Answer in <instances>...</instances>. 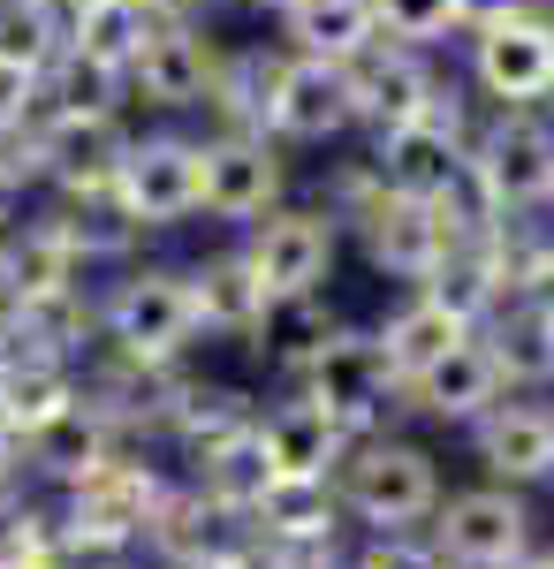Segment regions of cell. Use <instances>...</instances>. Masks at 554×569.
Returning <instances> with one entry per match:
<instances>
[{"label": "cell", "mask_w": 554, "mask_h": 569, "mask_svg": "<svg viewBox=\"0 0 554 569\" xmlns=\"http://www.w3.org/2000/svg\"><path fill=\"white\" fill-rule=\"evenodd\" d=\"M335 493L365 531H418L441 509V463L403 433H357L335 463Z\"/></svg>", "instance_id": "1"}, {"label": "cell", "mask_w": 554, "mask_h": 569, "mask_svg": "<svg viewBox=\"0 0 554 569\" xmlns=\"http://www.w3.org/2000/svg\"><path fill=\"white\" fill-rule=\"evenodd\" d=\"M464 91H478V107H554V31L540 0H502L464 31Z\"/></svg>", "instance_id": "2"}, {"label": "cell", "mask_w": 554, "mask_h": 569, "mask_svg": "<svg viewBox=\"0 0 554 569\" xmlns=\"http://www.w3.org/2000/svg\"><path fill=\"white\" fill-rule=\"evenodd\" d=\"M471 182L486 190V206L502 220L547 213L554 190V114L547 107H486L471 122V152H464Z\"/></svg>", "instance_id": "3"}, {"label": "cell", "mask_w": 554, "mask_h": 569, "mask_svg": "<svg viewBox=\"0 0 554 569\" xmlns=\"http://www.w3.org/2000/svg\"><path fill=\"white\" fill-rule=\"evenodd\" d=\"M281 198H297L289 176V144L266 130H198V220L220 228H251L266 220Z\"/></svg>", "instance_id": "4"}, {"label": "cell", "mask_w": 554, "mask_h": 569, "mask_svg": "<svg viewBox=\"0 0 554 569\" xmlns=\"http://www.w3.org/2000/svg\"><path fill=\"white\" fill-rule=\"evenodd\" d=\"M220 53L206 16H152V31L129 61V107L137 114H160V122H182V114H206L220 84Z\"/></svg>", "instance_id": "5"}, {"label": "cell", "mask_w": 554, "mask_h": 569, "mask_svg": "<svg viewBox=\"0 0 554 569\" xmlns=\"http://www.w3.org/2000/svg\"><path fill=\"white\" fill-rule=\"evenodd\" d=\"M99 342L145 365H175L198 342V305H190V273L182 266H129L122 281L99 297Z\"/></svg>", "instance_id": "6"}, {"label": "cell", "mask_w": 554, "mask_h": 569, "mask_svg": "<svg viewBox=\"0 0 554 569\" xmlns=\"http://www.w3.org/2000/svg\"><path fill=\"white\" fill-rule=\"evenodd\" d=\"M342 220L319 206V198H281L266 220L244 228V259H251L258 289L266 297H327L342 266Z\"/></svg>", "instance_id": "7"}, {"label": "cell", "mask_w": 554, "mask_h": 569, "mask_svg": "<svg viewBox=\"0 0 554 569\" xmlns=\"http://www.w3.org/2000/svg\"><path fill=\"white\" fill-rule=\"evenodd\" d=\"M471 122H478V107H471L464 84L448 77V91L433 99L426 114H410V122H395V130H373V137H365V160L380 168L387 190L433 198V190H448V182L464 176Z\"/></svg>", "instance_id": "8"}, {"label": "cell", "mask_w": 554, "mask_h": 569, "mask_svg": "<svg viewBox=\"0 0 554 569\" xmlns=\"http://www.w3.org/2000/svg\"><path fill=\"white\" fill-rule=\"evenodd\" d=\"M115 198L122 213L145 228V236H175L198 220V130H129L122 176H115Z\"/></svg>", "instance_id": "9"}, {"label": "cell", "mask_w": 554, "mask_h": 569, "mask_svg": "<svg viewBox=\"0 0 554 569\" xmlns=\"http://www.w3.org/2000/svg\"><path fill=\"white\" fill-rule=\"evenodd\" d=\"M266 137H281L289 152H327L342 137H357V107H349V77L342 61L319 53H274V77H266Z\"/></svg>", "instance_id": "10"}, {"label": "cell", "mask_w": 554, "mask_h": 569, "mask_svg": "<svg viewBox=\"0 0 554 569\" xmlns=\"http://www.w3.org/2000/svg\"><path fill=\"white\" fill-rule=\"evenodd\" d=\"M426 531L456 569H502L532 547V509H524V486L486 479V486L441 493V509H433Z\"/></svg>", "instance_id": "11"}, {"label": "cell", "mask_w": 554, "mask_h": 569, "mask_svg": "<svg viewBox=\"0 0 554 569\" xmlns=\"http://www.w3.org/2000/svg\"><path fill=\"white\" fill-rule=\"evenodd\" d=\"M297 395L327 402L342 426H349V440H357V433H380V410H387V402H403V380H395V365H387L380 335H365V327H335V342L297 372Z\"/></svg>", "instance_id": "12"}, {"label": "cell", "mask_w": 554, "mask_h": 569, "mask_svg": "<svg viewBox=\"0 0 554 569\" xmlns=\"http://www.w3.org/2000/svg\"><path fill=\"white\" fill-rule=\"evenodd\" d=\"M342 236L365 251V266H373V273L403 281V289H418L433 266H441V251H448V228H441V213H433V198L387 190V182L365 198V213L349 220Z\"/></svg>", "instance_id": "13"}, {"label": "cell", "mask_w": 554, "mask_h": 569, "mask_svg": "<svg viewBox=\"0 0 554 569\" xmlns=\"http://www.w3.org/2000/svg\"><path fill=\"white\" fill-rule=\"evenodd\" d=\"M342 77H349L357 137L395 130V122L426 114L433 99L448 91V77H441V53H418V46H395V39H373L365 53H349V61H342Z\"/></svg>", "instance_id": "14"}, {"label": "cell", "mask_w": 554, "mask_h": 569, "mask_svg": "<svg viewBox=\"0 0 554 569\" xmlns=\"http://www.w3.org/2000/svg\"><path fill=\"white\" fill-rule=\"evenodd\" d=\"M122 152H129V114H53V107H39V190L99 198L122 176Z\"/></svg>", "instance_id": "15"}, {"label": "cell", "mask_w": 554, "mask_h": 569, "mask_svg": "<svg viewBox=\"0 0 554 569\" xmlns=\"http://www.w3.org/2000/svg\"><path fill=\"white\" fill-rule=\"evenodd\" d=\"M160 493H168L160 471L107 456V463H91L85 479L61 486V517H53V525H77V531H99V539H122V547H145Z\"/></svg>", "instance_id": "16"}, {"label": "cell", "mask_w": 554, "mask_h": 569, "mask_svg": "<svg viewBox=\"0 0 554 569\" xmlns=\"http://www.w3.org/2000/svg\"><path fill=\"white\" fill-rule=\"evenodd\" d=\"M342 493L335 479H266V493L251 501V531L258 547H274L281 562H311L342 539Z\"/></svg>", "instance_id": "17"}, {"label": "cell", "mask_w": 554, "mask_h": 569, "mask_svg": "<svg viewBox=\"0 0 554 569\" xmlns=\"http://www.w3.org/2000/svg\"><path fill=\"white\" fill-rule=\"evenodd\" d=\"M471 440H478L486 479L547 486V471H554V402H540V395H502V402L471 426Z\"/></svg>", "instance_id": "18"}, {"label": "cell", "mask_w": 554, "mask_h": 569, "mask_svg": "<svg viewBox=\"0 0 554 569\" xmlns=\"http://www.w3.org/2000/svg\"><path fill=\"white\" fill-rule=\"evenodd\" d=\"M502 395L510 388H502V372H494V357H486L478 335H464L448 357H433L426 372L403 380V402H410L418 418H433V426H478Z\"/></svg>", "instance_id": "19"}, {"label": "cell", "mask_w": 554, "mask_h": 569, "mask_svg": "<svg viewBox=\"0 0 554 569\" xmlns=\"http://www.w3.org/2000/svg\"><path fill=\"white\" fill-rule=\"evenodd\" d=\"M258 448H266V471L274 479H335L342 448H349V426H342L327 402L289 395L281 410L258 418Z\"/></svg>", "instance_id": "20"}, {"label": "cell", "mask_w": 554, "mask_h": 569, "mask_svg": "<svg viewBox=\"0 0 554 569\" xmlns=\"http://www.w3.org/2000/svg\"><path fill=\"white\" fill-rule=\"evenodd\" d=\"M182 273H190L198 335H220V342H251L274 297L258 289V273H251V259H244V243H220V251H206V259H190Z\"/></svg>", "instance_id": "21"}, {"label": "cell", "mask_w": 554, "mask_h": 569, "mask_svg": "<svg viewBox=\"0 0 554 569\" xmlns=\"http://www.w3.org/2000/svg\"><path fill=\"white\" fill-rule=\"evenodd\" d=\"M115 433H122V426H115L91 395H77L61 418H46L39 433L23 440V448H31V479H53V486L85 479L91 463H107V456H115Z\"/></svg>", "instance_id": "22"}, {"label": "cell", "mask_w": 554, "mask_h": 569, "mask_svg": "<svg viewBox=\"0 0 554 569\" xmlns=\"http://www.w3.org/2000/svg\"><path fill=\"white\" fill-rule=\"evenodd\" d=\"M471 335L486 342V357H494V372H502L510 395L554 388V335H547V319H540V305H502L494 319H478Z\"/></svg>", "instance_id": "23"}, {"label": "cell", "mask_w": 554, "mask_h": 569, "mask_svg": "<svg viewBox=\"0 0 554 569\" xmlns=\"http://www.w3.org/2000/svg\"><path fill=\"white\" fill-rule=\"evenodd\" d=\"M77 395H85V380H77L69 357H46V350H23V342H16L8 372H0V418H8L23 440L39 433L46 418H61Z\"/></svg>", "instance_id": "24"}, {"label": "cell", "mask_w": 554, "mask_h": 569, "mask_svg": "<svg viewBox=\"0 0 554 569\" xmlns=\"http://www.w3.org/2000/svg\"><path fill=\"white\" fill-rule=\"evenodd\" d=\"M274 31H281L289 53L349 61V53H365V46L380 39V16H373V0H289L274 16Z\"/></svg>", "instance_id": "25"}, {"label": "cell", "mask_w": 554, "mask_h": 569, "mask_svg": "<svg viewBox=\"0 0 554 569\" xmlns=\"http://www.w3.org/2000/svg\"><path fill=\"white\" fill-rule=\"evenodd\" d=\"M160 426H168V433L190 448V463H198V456H214V448H228V440L251 433L258 410H251V395H244V388H220V380H182Z\"/></svg>", "instance_id": "26"}, {"label": "cell", "mask_w": 554, "mask_h": 569, "mask_svg": "<svg viewBox=\"0 0 554 569\" xmlns=\"http://www.w3.org/2000/svg\"><path fill=\"white\" fill-rule=\"evenodd\" d=\"M152 31V8L145 0H61V53H85L99 69H129L137 46Z\"/></svg>", "instance_id": "27"}, {"label": "cell", "mask_w": 554, "mask_h": 569, "mask_svg": "<svg viewBox=\"0 0 554 569\" xmlns=\"http://www.w3.org/2000/svg\"><path fill=\"white\" fill-rule=\"evenodd\" d=\"M373 335H380V350H387V365H395V380H410V372H426L433 357L456 350L471 327H464V319H456L448 305H433L426 289H403V305L387 311Z\"/></svg>", "instance_id": "28"}, {"label": "cell", "mask_w": 554, "mask_h": 569, "mask_svg": "<svg viewBox=\"0 0 554 569\" xmlns=\"http://www.w3.org/2000/svg\"><path fill=\"white\" fill-rule=\"evenodd\" d=\"M335 327H342V319L327 311V297H274V305H266V319H258V335H251V350L297 380L304 365L335 342Z\"/></svg>", "instance_id": "29"}, {"label": "cell", "mask_w": 554, "mask_h": 569, "mask_svg": "<svg viewBox=\"0 0 554 569\" xmlns=\"http://www.w3.org/2000/svg\"><path fill=\"white\" fill-rule=\"evenodd\" d=\"M373 16H380V39L418 46V53H448L478 23V0H373Z\"/></svg>", "instance_id": "30"}, {"label": "cell", "mask_w": 554, "mask_h": 569, "mask_svg": "<svg viewBox=\"0 0 554 569\" xmlns=\"http://www.w3.org/2000/svg\"><path fill=\"white\" fill-rule=\"evenodd\" d=\"M61 0H0V61H23V69H53L61 61Z\"/></svg>", "instance_id": "31"}, {"label": "cell", "mask_w": 554, "mask_h": 569, "mask_svg": "<svg viewBox=\"0 0 554 569\" xmlns=\"http://www.w3.org/2000/svg\"><path fill=\"white\" fill-rule=\"evenodd\" d=\"M357 569H456V562L433 547V531H373Z\"/></svg>", "instance_id": "32"}, {"label": "cell", "mask_w": 554, "mask_h": 569, "mask_svg": "<svg viewBox=\"0 0 554 569\" xmlns=\"http://www.w3.org/2000/svg\"><path fill=\"white\" fill-rule=\"evenodd\" d=\"M46 99V77L39 69H23V61H0V130H16V122H31Z\"/></svg>", "instance_id": "33"}, {"label": "cell", "mask_w": 554, "mask_h": 569, "mask_svg": "<svg viewBox=\"0 0 554 569\" xmlns=\"http://www.w3.org/2000/svg\"><path fill=\"white\" fill-rule=\"evenodd\" d=\"M39 539H46V517H39V509H23L16 493H0V562L39 555Z\"/></svg>", "instance_id": "34"}, {"label": "cell", "mask_w": 554, "mask_h": 569, "mask_svg": "<svg viewBox=\"0 0 554 569\" xmlns=\"http://www.w3.org/2000/svg\"><path fill=\"white\" fill-rule=\"evenodd\" d=\"M23 479H31V448H23V433L0 418V493H16Z\"/></svg>", "instance_id": "35"}, {"label": "cell", "mask_w": 554, "mask_h": 569, "mask_svg": "<svg viewBox=\"0 0 554 569\" xmlns=\"http://www.w3.org/2000/svg\"><path fill=\"white\" fill-rule=\"evenodd\" d=\"M145 8H152V16H214L220 0H145Z\"/></svg>", "instance_id": "36"}, {"label": "cell", "mask_w": 554, "mask_h": 569, "mask_svg": "<svg viewBox=\"0 0 554 569\" xmlns=\"http://www.w3.org/2000/svg\"><path fill=\"white\" fill-rule=\"evenodd\" d=\"M502 569H554V555H540V547H524L516 562H502Z\"/></svg>", "instance_id": "37"}, {"label": "cell", "mask_w": 554, "mask_h": 569, "mask_svg": "<svg viewBox=\"0 0 554 569\" xmlns=\"http://www.w3.org/2000/svg\"><path fill=\"white\" fill-rule=\"evenodd\" d=\"M0 569H53L46 555H16V562H0Z\"/></svg>", "instance_id": "38"}, {"label": "cell", "mask_w": 554, "mask_h": 569, "mask_svg": "<svg viewBox=\"0 0 554 569\" xmlns=\"http://www.w3.org/2000/svg\"><path fill=\"white\" fill-rule=\"evenodd\" d=\"M540 319H547V335H554V289H547V297H540Z\"/></svg>", "instance_id": "39"}, {"label": "cell", "mask_w": 554, "mask_h": 569, "mask_svg": "<svg viewBox=\"0 0 554 569\" xmlns=\"http://www.w3.org/2000/svg\"><path fill=\"white\" fill-rule=\"evenodd\" d=\"M540 16H547V31H554V0H540Z\"/></svg>", "instance_id": "40"}, {"label": "cell", "mask_w": 554, "mask_h": 569, "mask_svg": "<svg viewBox=\"0 0 554 569\" xmlns=\"http://www.w3.org/2000/svg\"><path fill=\"white\" fill-rule=\"evenodd\" d=\"M547 220H554V190H547Z\"/></svg>", "instance_id": "41"}, {"label": "cell", "mask_w": 554, "mask_h": 569, "mask_svg": "<svg viewBox=\"0 0 554 569\" xmlns=\"http://www.w3.org/2000/svg\"><path fill=\"white\" fill-rule=\"evenodd\" d=\"M547 486H554V471H547Z\"/></svg>", "instance_id": "42"}, {"label": "cell", "mask_w": 554, "mask_h": 569, "mask_svg": "<svg viewBox=\"0 0 554 569\" xmlns=\"http://www.w3.org/2000/svg\"><path fill=\"white\" fill-rule=\"evenodd\" d=\"M349 569H357V562H349Z\"/></svg>", "instance_id": "43"}]
</instances>
